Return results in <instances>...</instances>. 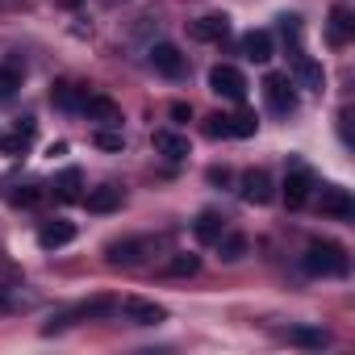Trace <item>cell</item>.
Here are the masks:
<instances>
[{"label":"cell","instance_id":"cell-1","mask_svg":"<svg viewBox=\"0 0 355 355\" xmlns=\"http://www.w3.org/2000/svg\"><path fill=\"white\" fill-rule=\"evenodd\" d=\"M305 272L309 276H347V251L338 247V243H309L305 247Z\"/></svg>","mask_w":355,"mask_h":355},{"label":"cell","instance_id":"cell-2","mask_svg":"<svg viewBox=\"0 0 355 355\" xmlns=\"http://www.w3.org/2000/svg\"><path fill=\"white\" fill-rule=\"evenodd\" d=\"M209 88H214L218 96H226V101H243V96H247V80H243V71L230 67V63H218V67L209 71Z\"/></svg>","mask_w":355,"mask_h":355},{"label":"cell","instance_id":"cell-3","mask_svg":"<svg viewBox=\"0 0 355 355\" xmlns=\"http://www.w3.org/2000/svg\"><path fill=\"white\" fill-rule=\"evenodd\" d=\"M155 251V243L150 239H125V243H109V263L113 268H134V263H142L146 255Z\"/></svg>","mask_w":355,"mask_h":355},{"label":"cell","instance_id":"cell-4","mask_svg":"<svg viewBox=\"0 0 355 355\" xmlns=\"http://www.w3.org/2000/svg\"><path fill=\"white\" fill-rule=\"evenodd\" d=\"M263 96H268V105H272L276 113H293V109H297L293 80H288V76H280V71H272V76L263 80Z\"/></svg>","mask_w":355,"mask_h":355},{"label":"cell","instance_id":"cell-5","mask_svg":"<svg viewBox=\"0 0 355 355\" xmlns=\"http://www.w3.org/2000/svg\"><path fill=\"white\" fill-rule=\"evenodd\" d=\"M150 63H155V71H163L167 80H180L184 71H189V63H184V55L175 51L171 42H159V46H150Z\"/></svg>","mask_w":355,"mask_h":355},{"label":"cell","instance_id":"cell-6","mask_svg":"<svg viewBox=\"0 0 355 355\" xmlns=\"http://www.w3.org/2000/svg\"><path fill=\"white\" fill-rule=\"evenodd\" d=\"M309 193H313V175H309L305 167H293L288 180H284V201H288V209H301V205L309 201Z\"/></svg>","mask_w":355,"mask_h":355},{"label":"cell","instance_id":"cell-7","mask_svg":"<svg viewBox=\"0 0 355 355\" xmlns=\"http://www.w3.org/2000/svg\"><path fill=\"white\" fill-rule=\"evenodd\" d=\"M243 201H251V205H268L272 201V175L263 167L243 175Z\"/></svg>","mask_w":355,"mask_h":355},{"label":"cell","instance_id":"cell-8","mask_svg":"<svg viewBox=\"0 0 355 355\" xmlns=\"http://www.w3.org/2000/svg\"><path fill=\"white\" fill-rule=\"evenodd\" d=\"M322 214H330V218H351L355 214V201H351V193L347 189H338V184H326L322 189Z\"/></svg>","mask_w":355,"mask_h":355},{"label":"cell","instance_id":"cell-9","mask_svg":"<svg viewBox=\"0 0 355 355\" xmlns=\"http://www.w3.org/2000/svg\"><path fill=\"white\" fill-rule=\"evenodd\" d=\"M121 309H125V318H134L138 326H159V322L167 318V309H163V305H155V301H138V297H134V301H125Z\"/></svg>","mask_w":355,"mask_h":355},{"label":"cell","instance_id":"cell-10","mask_svg":"<svg viewBox=\"0 0 355 355\" xmlns=\"http://www.w3.org/2000/svg\"><path fill=\"white\" fill-rule=\"evenodd\" d=\"M71 239H76V226H71V222H51V226H42V230H38V247H42V251L67 247Z\"/></svg>","mask_w":355,"mask_h":355},{"label":"cell","instance_id":"cell-11","mask_svg":"<svg viewBox=\"0 0 355 355\" xmlns=\"http://www.w3.org/2000/svg\"><path fill=\"white\" fill-rule=\"evenodd\" d=\"M226 34H230V21H226V17H218V13H214V17L193 21V38H197V42H222Z\"/></svg>","mask_w":355,"mask_h":355},{"label":"cell","instance_id":"cell-12","mask_svg":"<svg viewBox=\"0 0 355 355\" xmlns=\"http://www.w3.org/2000/svg\"><path fill=\"white\" fill-rule=\"evenodd\" d=\"M84 205H88L92 214H113V209H121V189H113V184L92 189V193L84 197Z\"/></svg>","mask_w":355,"mask_h":355},{"label":"cell","instance_id":"cell-13","mask_svg":"<svg viewBox=\"0 0 355 355\" xmlns=\"http://www.w3.org/2000/svg\"><path fill=\"white\" fill-rule=\"evenodd\" d=\"M155 150L159 155H167V159H184L189 155V138H180V134H171V130H155Z\"/></svg>","mask_w":355,"mask_h":355},{"label":"cell","instance_id":"cell-14","mask_svg":"<svg viewBox=\"0 0 355 355\" xmlns=\"http://www.w3.org/2000/svg\"><path fill=\"white\" fill-rule=\"evenodd\" d=\"M243 51H247L251 63H268V59H272V34H268V30H251V34L243 38Z\"/></svg>","mask_w":355,"mask_h":355},{"label":"cell","instance_id":"cell-15","mask_svg":"<svg viewBox=\"0 0 355 355\" xmlns=\"http://www.w3.org/2000/svg\"><path fill=\"white\" fill-rule=\"evenodd\" d=\"M92 92L88 88H80V84H59L55 92H51V101L59 105V109H84V101H88Z\"/></svg>","mask_w":355,"mask_h":355},{"label":"cell","instance_id":"cell-16","mask_svg":"<svg viewBox=\"0 0 355 355\" xmlns=\"http://www.w3.org/2000/svg\"><path fill=\"white\" fill-rule=\"evenodd\" d=\"M293 63H297V80H301L305 88H322V84H326L322 67H318V63H313L309 55H301V51H297V59H293Z\"/></svg>","mask_w":355,"mask_h":355},{"label":"cell","instance_id":"cell-17","mask_svg":"<svg viewBox=\"0 0 355 355\" xmlns=\"http://www.w3.org/2000/svg\"><path fill=\"white\" fill-rule=\"evenodd\" d=\"M80 113H88V117H101V121H121V109H117L109 96H88Z\"/></svg>","mask_w":355,"mask_h":355},{"label":"cell","instance_id":"cell-18","mask_svg":"<svg viewBox=\"0 0 355 355\" xmlns=\"http://www.w3.org/2000/svg\"><path fill=\"white\" fill-rule=\"evenodd\" d=\"M351 30H355L351 9H347V5H334V9H330V34H334V42H347Z\"/></svg>","mask_w":355,"mask_h":355},{"label":"cell","instance_id":"cell-19","mask_svg":"<svg viewBox=\"0 0 355 355\" xmlns=\"http://www.w3.org/2000/svg\"><path fill=\"white\" fill-rule=\"evenodd\" d=\"M288 343H297V347H326L330 334L318 330V326H293V330H288Z\"/></svg>","mask_w":355,"mask_h":355},{"label":"cell","instance_id":"cell-20","mask_svg":"<svg viewBox=\"0 0 355 355\" xmlns=\"http://www.w3.org/2000/svg\"><path fill=\"white\" fill-rule=\"evenodd\" d=\"M193 230H197L201 243H218V239H222V218H218V214H201Z\"/></svg>","mask_w":355,"mask_h":355},{"label":"cell","instance_id":"cell-21","mask_svg":"<svg viewBox=\"0 0 355 355\" xmlns=\"http://www.w3.org/2000/svg\"><path fill=\"white\" fill-rule=\"evenodd\" d=\"M218 247H222V259H226V263H234V259L247 255V239H243V234H222Z\"/></svg>","mask_w":355,"mask_h":355},{"label":"cell","instance_id":"cell-22","mask_svg":"<svg viewBox=\"0 0 355 355\" xmlns=\"http://www.w3.org/2000/svg\"><path fill=\"white\" fill-rule=\"evenodd\" d=\"M121 305L117 301H109V297H96V301H88V305H80V313L84 318H109V313H117Z\"/></svg>","mask_w":355,"mask_h":355},{"label":"cell","instance_id":"cell-23","mask_svg":"<svg viewBox=\"0 0 355 355\" xmlns=\"http://www.w3.org/2000/svg\"><path fill=\"white\" fill-rule=\"evenodd\" d=\"M55 189H59V197H63V201H76V197H80V171H76V167H71V171H63Z\"/></svg>","mask_w":355,"mask_h":355},{"label":"cell","instance_id":"cell-24","mask_svg":"<svg viewBox=\"0 0 355 355\" xmlns=\"http://www.w3.org/2000/svg\"><path fill=\"white\" fill-rule=\"evenodd\" d=\"M255 130H259L255 113H239V117H230V134H234V138H251Z\"/></svg>","mask_w":355,"mask_h":355},{"label":"cell","instance_id":"cell-25","mask_svg":"<svg viewBox=\"0 0 355 355\" xmlns=\"http://www.w3.org/2000/svg\"><path fill=\"white\" fill-rule=\"evenodd\" d=\"M197 268H201V259H197V255H175V259L167 263V272H171V276H197Z\"/></svg>","mask_w":355,"mask_h":355},{"label":"cell","instance_id":"cell-26","mask_svg":"<svg viewBox=\"0 0 355 355\" xmlns=\"http://www.w3.org/2000/svg\"><path fill=\"white\" fill-rule=\"evenodd\" d=\"M92 142H96L101 150H121V146H125V138H121V134H113V130H96V134H92Z\"/></svg>","mask_w":355,"mask_h":355},{"label":"cell","instance_id":"cell-27","mask_svg":"<svg viewBox=\"0 0 355 355\" xmlns=\"http://www.w3.org/2000/svg\"><path fill=\"white\" fill-rule=\"evenodd\" d=\"M205 134H209V138H230V117H209Z\"/></svg>","mask_w":355,"mask_h":355},{"label":"cell","instance_id":"cell-28","mask_svg":"<svg viewBox=\"0 0 355 355\" xmlns=\"http://www.w3.org/2000/svg\"><path fill=\"white\" fill-rule=\"evenodd\" d=\"M13 88H17V71L13 67H0V101H5Z\"/></svg>","mask_w":355,"mask_h":355},{"label":"cell","instance_id":"cell-29","mask_svg":"<svg viewBox=\"0 0 355 355\" xmlns=\"http://www.w3.org/2000/svg\"><path fill=\"white\" fill-rule=\"evenodd\" d=\"M38 197H42L38 189H17V193H13L9 201H13V205H38Z\"/></svg>","mask_w":355,"mask_h":355},{"label":"cell","instance_id":"cell-30","mask_svg":"<svg viewBox=\"0 0 355 355\" xmlns=\"http://www.w3.org/2000/svg\"><path fill=\"white\" fill-rule=\"evenodd\" d=\"M209 180H214V184H226L230 171H226V167H209Z\"/></svg>","mask_w":355,"mask_h":355},{"label":"cell","instance_id":"cell-31","mask_svg":"<svg viewBox=\"0 0 355 355\" xmlns=\"http://www.w3.org/2000/svg\"><path fill=\"white\" fill-rule=\"evenodd\" d=\"M171 117H175V121H189V105L175 101V105H171Z\"/></svg>","mask_w":355,"mask_h":355},{"label":"cell","instance_id":"cell-32","mask_svg":"<svg viewBox=\"0 0 355 355\" xmlns=\"http://www.w3.org/2000/svg\"><path fill=\"white\" fill-rule=\"evenodd\" d=\"M5 309H9V301H5V297H0V313H5Z\"/></svg>","mask_w":355,"mask_h":355},{"label":"cell","instance_id":"cell-33","mask_svg":"<svg viewBox=\"0 0 355 355\" xmlns=\"http://www.w3.org/2000/svg\"><path fill=\"white\" fill-rule=\"evenodd\" d=\"M63 5H80V0H63Z\"/></svg>","mask_w":355,"mask_h":355}]
</instances>
